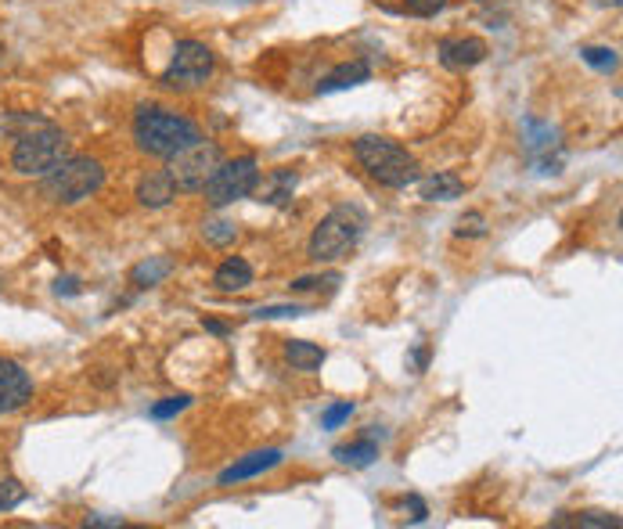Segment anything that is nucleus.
<instances>
[{"label":"nucleus","mask_w":623,"mask_h":529,"mask_svg":"<svg viewBox=\"0 0 623 529\" xmlns=\"http://www.w3.org/2000/svg\"><path fill=\"white\" fill-rule=\"evenodd\" d=\"M404 512H411V522H425L429 508H425L422 497H404Z\"/></svg>","instance_id":"nucleus-31"},{"label":"nucleus","mask_w":623,"mask_h":529,"mask_svg":"<svg viewBox=\"0 0 623 529\" xmlns=\"http://www.w3.org/2000/svg\"><path fill=\"white\" fill-rule=\"evenodd\" d=\"M523 148L533 159L537 173H559L562 155L551 159V152L559 148V130L551 123H541V119H523Z\"/></svg>","instance_id":"nucleus-9"},{"label":"nucleus","mask_w":623,"mask_h":529,"mask_svg":"<svg viewBox=\"0 0 623 529\" xmlns=\"http://www.w3.org/2000/svg\"><path fill=\"white\" fill-rule=\"evenodd\" d=\"M310 314L303 303H278V306H256L253 317L256 321H281V317H303Z\"/></svg>","instance_id":"nucleus-25"},{"label":"nucleus","mask_w":623,"mask_h":529,"mask_svg":"<svg viewBox=\"0 0 623 529\" xmlns=\"http://www.w3.org/2000/svg\"><path fill=\"white\" fill-rule=\"evenodd\" d=\"M170 274H173V260H170V256H148V260H141L134 270H130V285H134L137 292H145V288L163 285Z\"/></svg>","instance_id":"nucleus-17"},{"label":"nucleus","mask_w":623,"mask_h":529,"mask_svg":"<svg viewBox=\"0 0 623 529\" xmlns=\"http://www.w3.org/2000/svg\"><path fill=\"white\" fill-rule=\"evenodd\" d=\"M213 69H217V54L209 51L202 40H177V47L170 54V65L163 72V83L173 90L202 87L213 76Z\"/></svg>","instance_id":"nucleus-7"},{"label":"nucleus","mask_w":623,"mask_h":529,"mask_svg":"<svg viewBox=\"0 0 623 529\" xmlns=\"http://www.w3.org/2000/svg\"><path fill=\"white\" fill-rule=\"evenodd\" d=\"M26 501V486L19 479H0V512H11Z\"/></svg>","instance_id":"nucleus-27"},{"label":"nucleus","mask_w":623,"mask_h":529,"mask_svg":"<svg viewBox=\"0 0 623 529\" xmlns=\"http://www.w3.org/2000/svg\"><path fill=\"white\" fill-rule=\"evenodd\" d=\"M202 324H206V332H213V335H227V328H224V324H220V321H202Z\"/></svg>","instance_id":"nucleus-35"},{"label":"nucleus","mask_w":623,"mask_h":529,"mask_svg":"<svg viewBox=\"0 0 623 529\" xmlns=\"http://www.w3.org/2000/svg\"><path fill=\"white\" fill-rule=\"evenodd\" d=\"M202 238H206L209 245H217V249H227V245L238 238V227L231 224V220H209V224L202 227Z\"/></svg>","instance_id":"nucleus-24"},{"label":"nucleus","mask_w":623,"mask_h":529,"mask_svg":"<svg viewBox=\"0 0 623 529\" xmlns=\"http://www.w3.org/2000/svg\"><path fill=\"white\" fill-rule=\"evenodd\" d=\"M483 58H487V40H479V36H447V40H440L443 69L451 72L476 69Z\"/></svg>","instance_id":"nucleus-11"},{"label":"nucleus","mask_w":623,"mask_h":529,"mask_svg":"<svg viewBox=\"0 0 623 529\" xmlns=\"http://www.w3.org/2000/svg\"><path fill=\"white\" fill-rule=\"evenodd\" d=\"M105 188V166L91 155H69L58 162L55 170L44 177V198H51L55 206H80L91 195Z\"/></svg>","instance_id":"nucleus-4"},{"label":"nucleus","mask_w":623,"mask_h":529,"mask_svg":"<svg viewBox=\"0 0 623 529\" xmlns=\"http://www.w3.org/2000/svg\"><path fill=\"white\" fill-rule=\"evenodd\" d=\"M191 407V396L188 393H177V396H166L163 404L152 407V418L155 422H166V418H177L181 411H188Z\"/></svg>","instance_id":"nucleus-26"},{"label":"nucleus","mask_w":623,"mask_h":529,"mask_svg":"<svg viewBox=\"0 0 623 529\" xmlns=\"http://www.w3.org/2000/svg\"><path fill=\"white\" fill-rule=\"evenodd\" d=\"M55 292H58V296H76V292H80V281H76V278H58L55 281Z\"/></svg>","instance_id":"nucleus-32"},{"label":"nucleus","mask_w":623,"mask_h":529,"mask_svg":"<svg viewBox=\"0 0 623 529\" xmlns=\"http://www.w3.org/2000/svg\"><path fill=\"white\" fill-rule=\"evenodd\" d=\"M580 58L598 72L620 69V54H616V47H580Z\"/></svg>","instance_id":"nucleus-23"},{"label":"nucleus","mask_w":623,"mask_h":529,"mask_svg":"<svg viewBox=\"0 0 623 529\" xmlns=\"http://www.w3.org/2000/svg\"><path fill=\"white\" fill-rule=\"evenodd\" d=\"M65 159H69V137H65V130H58L51 123L19 134V144L11 152V166L22 177H47Z\"/></svg>","instance_id":"nucleus-5"},{"label":"nucleus","mask_w":623,"mask_h":529,"mask_svg":"<svg viewBox=\"0 0 623 529\" xmlns=\"http://www.w3.org/2000/svg\"><path fill=\"white\" fill-rule=\"evenodd\" d=\"M458 238H483L487 234V216L483 213H465L458 216V227H454Z\"/></svg>","instance_id":"nucleus-28"},{"label":"nucleus","mask_w":623,"mask_h":529,"mask_svg":"<svg viewBox=\"0 0 623 529\" xmlns=\"http://www.w3.org/2000/svg\"><path fill=\"white\" fill-rule=\"evenodd\" d=\"M368 231V216L357 206H335L332 213L314 227L307 242V256L314 263H335L343 260L346 252L357 249V242Z\"/></svg>","instance_id":"nucleus-3"},{"label":"nucleus","mask_w":623,"mask_h":529,"mask_svg":"<svg viewBox=\"0 0 623 529\" xmlns=\"http://www.w3.org/2000/svg\"><path fill=\"white\" fill-rule=\"evenodd\" d=\"M343 285V274L332 270V274H310V278H296L292 281V292H335V288Z\"/></svg>","instance_id":"nucleus-22"},{"label":"nucleus","mask_w":623,"mask_h":529,"mask_svg":"<svg viewBox=\"0 0 623 529\" xmlns=\"http://www.w3.org/2000/svg\"><path fill=\"white\" fill-rule=\"evenodd\" d=\"M425 202H454V198L465 195V180L458 177L454 170H436L433 177H425L418 184Z\"/></svg>","instance_id":"nucleus-16"},{"label":"nucleus","mask_w":623,"mask_h":529,"mask_svg":"<svg viewBox=\"0 0 623 529\" xmlns=\"http://www.w3.org/2000/svg\"><path fill=\"white\" fill-rule=\"evenodd\" d=\"M296 170H271L263 180H256V188L253 195H260V202H267V206L281 209V206H289L292 195H296Z\"/></svg>","instance_id":"nucleus-13"},{"label":"nucleus","mask_w":623,"mask_h":529,"mask_svg":"<svg viewBox=\"0 0 623 529\" xmlns=\"http://www.w3.org/2000/svg\"><path fill=\"white\" fill-rule=\"evenodd\" d=\"M595 4H598V8H620L623 0H595Z\"/></svg>","instance_id":"nucleus-36"},{"label":"nucleus","mask_w":623,"mask_h":529,"mask_svg":"<svg viewBox=\"0 0 623 529\" xmlns=\"http://www.w3.org/2000/svg\"><path fill=\"white\" fill-rule=\"evenodd\" d=\"M87 526H123V519H101V515H91Z\"/></svg>","instance_id":"nucleus-33"},{"label":"nucleus","mask_w":623,"mask_h":529,"mask_svg":"<svg viewBox=\"0 0 623 529\" xmlns=\"http://www.w3.org/2000/svg\"><path fill=\"white\" fill-rule=\"evenodd\" d=\"M213 285H217L220 292H242V288L253 285V267H249V260H242V256H231V260H224L217 267Z\"/></svg>","instance_id":"nucleus-18"},{"label":"nucleus","mask_w":623,"mask_h":529,"mask_svg":"<svg viewBox=\"0 0 623 529\" xmlns=\"http://www.w3.org/2000/svg\"><path fill=\"white\" fill-rule=\"evenodd\" d=\"M411 364H415V368L422 371L425 364H429V353H425V350H415V357H411Z\"/></svg>","instance_id":"nucleus-34"},{"label":"nucleus","mask_w":623,"mask_h":529,"mask_svg":"<svg viewBox=\"0 0 623 529\" xmlns=\"http://www.w3.org/2000/svg\"><path fill=\"white\" fill-rule=\"evenodd\" d=\"M173 198H177V184L166 170H152L137 180V202L145 209H166Z\"/></svg>","instance_id":"nucleus-14"},{"label":"nucleus","mask_w":623,"mask_h":529,"mask_svg":"<svg viewBox=\"0 0 623 529\" xmlns=\"http://www.w3.org/2000/svg\"><path fill=\"white\" fill-rule=\"evenodd\" d=\"M332 458L339 465H350V468H368L371 461L379 458V440L375 436H361V440L343 443V447L332 450Z\"/></svg>","instance_id":"nucleus-19"},{"label":"nucleus","mask_w":623,"mask_h":529,"mask_svg":"<svg viewBox=\"0 0 623 529\" xmlns=\"http://www.w3.org/2000/svg\"><path fill=\"white\" fill-rule=\"evenodd\" d=\"M220 162H224V152H220V144L213 141H195L188 144L184 152L170 155V180L177 184V191H202L206 188V180L213 177Z\"/></svg>","instance_id":"nucleus-8"},{"label":"nucleus","mask_w":623,"mask_h":529,"mask_svg":"<svg viewBox=\"0 0 623 529\" xmlns=\"http://www.w3.org/2000/svg\"><path fill=\"white\" fill-rule=\"evenodd\" d=\"M551 526H580V529H620V515L613 512H577L551 519Z\"/></svg>","instance_id":"nucleus-21"},{"label":"nucleus","mask_w":623,"mask_h":529,"mask_svg":"<svg viewBox=\"0 0 623 529\" xmlns=\"http://www.w3.org/2000/svg\"><path fill=\"white\" fill-rule=\"evenodd\" d=\"M371 80V65L361 62V58H353V62L335 65L328 72L325 80L317 83V94H335V90H350V87H361V83Z\"/></svg>","instance_id":"nucleus-15"},{"label":"nucleus","mask_w":623,"mask_h":529,"mask_svg":"<svg viewBox=\"0 0 623 529\" xmlns=\"http://www.w3.org/2000/svg\"><path fill=\"white\" fill-rule=\"evenodd\" d=\"M353 155L368 170L371 180H379L382 188L404 191L411 184H418V159L407 152L404 144H397L393 137L364 134L353 141Z\"/></svg>","instance_id":"nucleus-2"},{"label":"nucleus","mask_w":623,"mask_h":529,"mask_svg":"<svg viewBox=\"0 0 623 529\" xmlns=\"http://www.w3.org/2000/svg\"><path fill=\"white\" fill-rule=\"evenodd\" d=\"M33 400V378L15 364L0 357V414H15Z\"/></svg>","instance_id":"nucleus-10"},{"label":"nucleus","mask_w":623,"mask_h":529,"mask_svg":"<svg viewBox=\"0 0 623 529\" xmlns=\"http://www.w3.org/2000/svg\"><path fill=\"white\" fill-rule=\"evenodd\" d=\"M328 353L317 346V342H307V339H289L285 342V360H289L296 371H317L321 364H325Z\"/></svg>","instance_id":"nucleus-20"},{"label":"nucleus","mask_w":623,"mask_h":529,"mask_svg":"<svg viewBox=\"0 0 623 529\" xmlns=\"http://www.w3.org/2000/svg\"><path fill=\"white\" fill-rule=\"evenodd\" d=\"M256 180H260V166H256L253 155L227 159V162H220L217 170H213V177L206 180L202 195H206V202L213 209H224V206H231V202H242V198L253 195Z\"/></svg>","instance_id":"nucleus-6"},{"label":"nucleus","mask_w":623,"mask_h":529,"mask_svg":"<svg viewBox=\"0 0 623 529\" xmlns=\"http://www.w3.org/2000/svg\"><path fill=\"white\" fill-rule=\"evenodd\" d=\"M451 0H404V11L415 18H436Z\"/></svg>","instance_id":"nucleus-30"},{"label":"nucleus","mask_w":623,"mask_h":529,"mask_svg":"<svg viewBox=\"0 0 623 529\" xmlns=\"http://www.w3.org/2000/svg\"><path fill=\"white\" fill-rule=\"evenodd\" d=\"M134 141L145 155L155 159H170V155L184 152L188 144L202 141V130L195 119L173 112L163 105H141L134 112Z\"/></svg>","instance_id":"nucleus-1"},{"label":"nucleus","mask_w":623,"mask_h":529,"mask_svg":"<svg viewBox=\"0 0 623 529\" xmlns=\"http://www.w3.org/2000/svg\"><path fill=\"white\" fill-rule=\"evenodd\" d=\"M281 461H285V454H281V450H256V454H245L242 461H235L231 468H224V472L217 476V483L220 486L245 483V479H256V476H263V472L278 468Z\"/></svg>","instance_id":"nucleus-12"},{"label":"nucleus","mask_w":623,"mask_h":529,"mask_svg":"<svg viewBox=\"0 0 623 529\" xmlns=\"http://www.w3.org/2000/svg\"><path fill=\"white\" fill-rule=\"evenodd\" d=\"M350 414H353V404H350V400H339V404H332L325 414H321V429H328V432L339 429V425H343V422H350Z\"/></svg>","instance_id":"nucleus-29"}]
</instances>
